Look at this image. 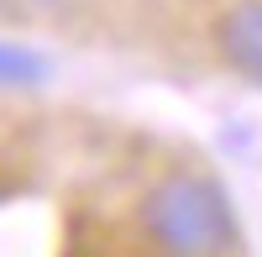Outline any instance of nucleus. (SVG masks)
<instances>
[{"label":"nucleus","mask_w":262,"mask_h":257,"mask_svg":"<svg viewBox=\"0 0 262 257\" xmlns=\"http://www.w3.org/2000/svg\"><path fill=\"white\" fill-rule=\"evenodd\" d=\"M147 226L163 257H226L236 242L231 205L205 179H168L147 200Z\"/></svg>","instance_id":"f257e3e1"},{"label":"nucleus","mask_w":262,"mask_h":257,"mask_svg":"<svg viewBox=\"0 0 262 257\" xmlns=\"http://www.w3.org/2000/svg\"><path fill=\"white\" fill-rule=\"evenodd\" d=\"M226 58L242 69L252 84H262V0H247V6H236L226 16Z\"/></svg>","instance_id":"f03ea898"},{"label":"nucleus","mask_w":262,"mask_h":257,"mask_svg":"<svg viewBox=\"0 0 262 257\" xmlns=\"http://www.w3.org/2000/svg\"><path fill=\"white\" fill-rule=\"evenodd\" d=\"M42 79H48V58L42 53L0 42V84H42Z\"/></svg>","instance_id":"7ed1b4c3"},{"label":"nucleus","mask_w":262,"mask_h":257,"mask_svg":"<svg viewBox=\"0 0 262 257\" xmlns=\"http://www.w3.org/2000/svg\"><path fill=\"white\" fill-rule=\"evenodd\" d=\"M6 11H11V0H0V16H6Z\"/></svg>","instance_id":"20e7f679"}]
</instances>
